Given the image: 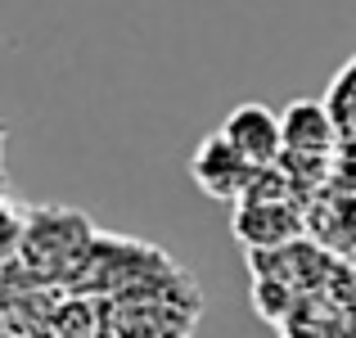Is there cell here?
Listing matches in <instances>:
<instances>
[{
  "label": "cell",
  "instance_id": "obj_1",
  "mask_svg": "<svg viewBox=\"0 0 356 338\" xmlns=\"http://www.w3.org/2000/svg\"><path fill=\"white\" fill-rule=\"evenodd\" d=\"M90 248H95V230H90V221L81 212L32 208V221H27L18 252H32V280H77Z\"/></svg>",
  "mask_w": 356,
  "mask_h": 338
},
{
  "label": "cell",
  "instance_id": "obj_2",
  "mask_svg": "<svg viewBox=\"0 0 356 338\" xmlns=\"http://www.w3.org/2000/svg\"><path fill=\"white\" fill-rule=\"evenodd\" d=\"M190 176H194V185H199L208 199H217V203H243V199H248V190H252V181H257V167H252L248 158H243L239 149L221 136V131H212V136H203L199 149H194Z\"/></svg>",
  "mask_w": 356,
  "mask_h": 338
},
{
  "label": "cell",
  "instance_id": "obj_4",
  "mask_svg": "<svg viewBox=\"0 0 356 338\" xmlns=\"http://www.w3.org/2000/svg\"><path fill=\"white\" fill-rule=\"evenodd\" d=\"M221 136H226L252 167H275L280 158H284V118H280L275 108L257 104V99L230 108L226 122H221Z\"/></svg>",
  "mask_w": 356,
  "mask_h": 338
},
{
  "label": "cell",
  "instance_id": "obj_5",
  "mask_svg": "<svg viewBox=\"0 0 356 338\" xmlns=\"http://www.w3.org/2000/svg\"><path fill=\"white\" fill-rule=\"evenodd\" d=\"M284 118V158H312V163H330L334 145H339V122L330 104L321 99H293L280 108Z\"/></svg>",
  "mask_w": 356,
  "mask_h": 338
},
{
  "label": "cell",
  "instance_id": "obj_3",
  "mask_svg": "<svg viewBox=\"0 0 356 338\" xmlns=\"http://www.w3.org/2000/svg\"><path fill=\"white\" fill-rule=\"evenodd\" d=\"M230 230L248 252H270L302 234V212L293 199H243L235 203Z\"/></svg>",
  "mask_w": 356,
  "mask_h": 338
}]
</instances>
